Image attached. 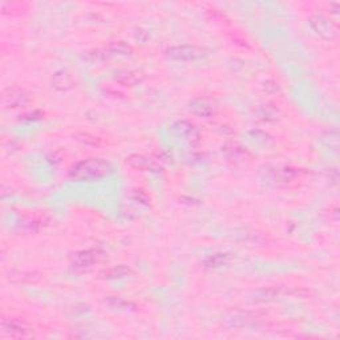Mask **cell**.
<instances>
[{"instance_id": "1", "label": "cell", "mask_w": 340, "mask_h": 340, "mask_svg": "<svg viewBox=\"0 0 340 340\" xmlns=\"http://www.w3.org/2000/svg\"><path fill=\"white\" fill-rule=\"evenodd\" d=\"M112 170V165L105 160L87 159L69 169V177L74 181H97L111 174Z\"/></svg>"}, {"instance_id": "2", "label": "cell", "mask_w": 340, "mask_h": 340, "mask_svg": "<svg viewBox=\"0 0 340 340\" xmlns=\"http://www.w3.org/2000/svg\"><path fill=\"white\" fill-rule=\"evenodd\" d=\"M105 259V253L100 249L81 250L72 258V267L79 273H84L93 269L97 263H101Z\"/></svg>"}, {"instance_id": "3", "label": "cell", "mask_w": 340, "mask_h": 340, "mask_svg": "<svg viewBox=\"0 0 340 340\" xmlns=\"http://www.w3.org/2000/svg\"><path fill=\"white\" fill-rule=\"evenodd\" d=\"M207 49L197 45H177V47L169 48L166 51V56L172 60L177 61H193L201 60L207 56Z\"/></svg>"}, {"instance_id": "4", "label": "cell", "mask_w": 340, "mask_h": 340, "mask_svg": "<svg viewBox=\"0 0 340 340\" xmlns=\"http://www.w3.org/2000/svg\"><path fill=\"white\" fill-rule=\"evenodd\" d=\"M310 25L320 37H323L324 40H335L337 37V34H339L336 24L333 23L331 19L324 16V15H313V16H311Z\"/></svg>"}, {"instance_id": "5", "label": "cell", "mask_w": 340, "mask_h": 340, "mask_svg": "<svg viewBox=\"0 0 340 340\" xmlns=\"http://www.w3.org/2000/svg\"><path fill=\"white\" fill-rule=\"evenodd\" d=\"M30 102V96L21 88H7L2 93V104L8 109H16L25 107Z\"/></svg>"}, {"instance_id": "6", "label": "cell", "mask_w": 340, "mask_h": 340, "mask_svg": "<svg viewBox=\"0 0 340 340\" xmlns=\"http://www.w3.org/2000/svg\"><path fill=\"white\" fill-rule=\"evenodd\" d=\"M2 331L7 336L14 339H24V337L32 336V330L27 323H24L19 319H6L2 320Z\"/></svg>"}, {"instance_id": "7", "label": "cell", "mask_w": 340, "mask_h": 340, "mask_svg": "<svg viewBox=\"0 0 340 340\" xmlns=\"http://www.w3.org/2000/svg\"><path fill=\"white\" fill-rule=\"evenodd\" d=\"M126 164L130 168L136 169V170H141V172H160L161 170V165L159 162L153 160L152 157L144 154H130L126 157Z\"/></svg>"}, {"instance_id": "8", "label": "cell", "mask_w": 340, "mask_h": 340, "mask_svg": "<svg viewBox=\"0 0 340 340\" xmlns=\"http://www.w3.org/2000/svg\"><path fill=\"white\" fill-rule=\"evenodd\" d=\"M189 109L192 113L199 116V117H212L216 112L212 102L206 98H194L189 105Z\"/></svg>"}, {"instance_id": "9", "label": "cell", "mask_w": 340, "mask_h": 340, "mask_svg": "<svg viewBox=\"0 0 340 340\" xmlns=\"http://www.w3.org/2000/svg\"><path fill=\"white\" fill-rule=\"evenodd\" d=\"M145 79V74L140 71H120L116 73L115 80L125 87H133L140 84Z\"/></svg>"}, {"instance_id": "10", "label": "cell", "mask_w": 340, "mask_h": 340, "mask_svg": "<svg viewBox=\"0 0 340 340\" xmlns=\"http://www.w3.org/2000/svg\"><path fill=\"white\" fill-rule=\"evenodd\" d=\"M52 85L58 91L67 92L74 87V81L67 71H58L52 76Z\"/></svg>"}, {"instance_id": "11", "label": "cell", "mask_w": 340, "mask_h": 340, "mask_svg": "<svg viewBox=\"0 0 340 340\" xmlns=\"http://www.w3.org/2000/svg\"><path fill=\"white\" fill-rule=\"evenodd\" d=\"M173 129H174L179 136L185 137L186 140H196L198 138V132L197 129L193 126L192 124H189L188 121H178L173 125Z\"/></svg>"}, {"instance_id": "12", "label": "cell", "mask_w": 340, "mask_h": 340, "mask_svg": "<svg viewBox=\"0 0 340 340\" xmlns=\"http://www.w3.org/2000/svg\"><path fill=\"white\" fill-rule=\"evenodd\" d=\"M130 269L126 266H115L111 267V269L104 270L100 275L104 279H121V278H125V276H128L130 274Z\"/></svg>"}, {"instance_id": "13", "label": "cell", "mask_w": 340, "mask_h": 340, "mask_svg": "<svg viewBox=\"0 0 340 340\" xmlns=\"http://www.w3.org/2000/svg\"><path fill=\"white\" fill-rule=\"evenodd\" d=\"M255 319L256 315H254V313L241 312V313H234L231 319H229V322L231 327H245L247 326V324L253 323Z\"/></svg>"}, {"instance_id": "14", "label": "cell", "mask_w": 340, "mask_h": 340, "mask_svg": "<svg viewBox=\"0 0 340 340\" xmlns=\"http://www.w3.org/2000/svg\"><path fill=\"white\" fill-rule=\"evenodd\" d=\"M227 260H229V254L219 253L209 256V258L203 262V265H205V267H207V269H217V267L223 266Z\"/></svg>"}, {"instance_id": "15", "label": "cell", "mask_w": 340, "mask_h": 340, "mask_svg": "<svg viewBox=\"0 0 340 340\" xmlns=\"http://www.w3.org/2000/svg\"><path fill=\"white\" fill-rule=\"evenodd\" d=\"M108 51L111 52V54L126 56V55L133 54V48H132L129 44L124 43V41H115V43H112L111 45H109Z\"/></svg>"}, {"instance_id": "16", "label": "cell", "mask_w": 340, "mask_h": 340, "mask_svg": "<svg viewBox=\"0 0 340 340\" xmlns=\"http://www.w3.org/2000/svg\"><path fill=\"white\" fill-rule=\"evenodd\" d=\"M280 295H283V291L280 287H271V289H265V290H260V291H258L256 293V299L259 300H271V299H275V298L280 297Z\"/></svg>"}, {"instance_id": "17", "label": "cell", "mask_w": 340, "mask_h": 340, "mask_svg": "<svg viewBox=\"0 0 340 340\" xmlns=\"http://www.w3.org/2000/svg\"><path fill=\"white\" fill-rule=\"evenodd\" d=\"M133 198L136 201H138L140 203H144V205H150V197L145 190L142 189H136L133 190Z\"/></svg>"}, {"instance_id": "18", "label": "cell", "mask_w": 340, "mask_h": 340, "mask_svg": "<svg viewBox=\"0 0 340 340\" xmlns=\"http://www.w3.org/2000/svg\"><path fill=\"white\" fill-rule=\"evenodd\" d=\"M10 279L16 282H34V274L32 273H10Z\"/></svg>"}, {"instance_id": "19", "label": "cell", "mask_w": 340, "mask_h": 340, "mask_svg": "<svg viewBox=\"0 0 340 340\" xmlns=\"http://www.w3.org/2000/svg\"><path fill=\"white\" fill-rule=\"evenodd\" d=\"M76 140L79 141L84 142L87 145H98L100 144V140L97 137H94V136L89 135V133H79L76 135Z\"/></svg>"}, {"instance_id": "20", "label": "cell", "mask_w": 340, "mask_h": 340, "mask_svg": "<svg viewBox=\"0 0 340 340\" xmlns=\"http://www.w3.org/2000/svg\"><path fill=\"white\" fill-rule=\"evenodd\" d=\"M87 59L88 60L91 61H96V63H98V61H102L105 59L104 54H101L100 51H92V52H88L87 54Z\"/></svg>"}, {"instance_id": "21", "label": "cell", "mask_w": 340, "mask_h": 340, "mask_svg": "<svg viewBox=\"0 0 340 340\" xmlns=\"http://www.w3.org/2000/svg\"><path fill=\"white\" fill-rule=\"evenodd\" d=\"M43 117V113L41 112H34V113H30V115L24 116V120H39V118Z\"/></svg>"}]
</instances>
